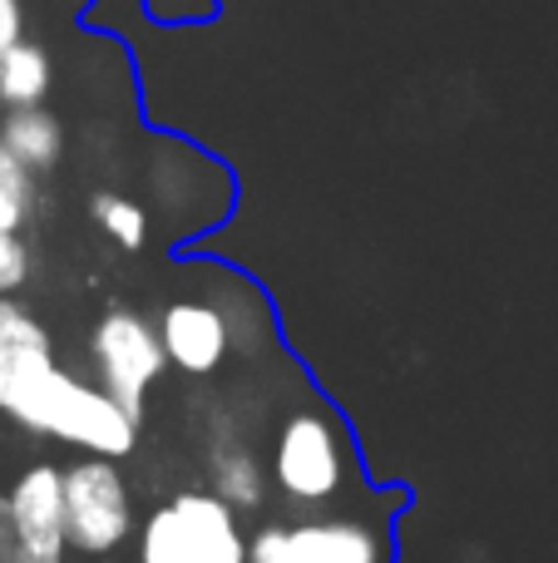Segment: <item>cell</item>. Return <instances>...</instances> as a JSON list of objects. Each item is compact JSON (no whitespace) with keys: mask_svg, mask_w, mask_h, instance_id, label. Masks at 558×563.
Wrapping results in <instances>:
<instances>
[{"mask_svg":"<svg viewBox=\"0 0 558 563\" xmlns=\"http://www.w3.org/2000/svg\"><path fill=\"white\" fill-rule=\"evenodd\" d=\"M89 356L99 371V390L124 410L129 420H144L148 390L168 371L164 346H158V327L134 307H109L99 317L94 336H89Z\"/></svg>","mask_w":558,"mask_h":563,"instance_id":"4","label":"cell"},{"mask_svg":"<svg viewBox=\"0 0 558 563\" xmlns=\"http://www.w3.org/2000/svg\"><path fill=\"white\" fill-rule=\"evenodd\" d=\"M292 563H391V544L361 519H306L287 529Z\"/></svg>","mask_w":558,"mask_h":563,"instance_id":"8","label":"cell"},{"mask_svg":"<svg viewBox=\"0 0 558 563\" xmlns=\"http://www.w3.org/2000/svg\"><path fill=\"white\" fill-rule=\"evenodd\" d=\"M65 479V539L75 554L104 559L134 534V495L109 455H79L59 470Z\"/></svg>","mask_w":558,"mask_h":563,"instance_id":"3","label":"cell"},{"mask_svg":"<svg viewBox=\"0 0 558 563\" xmlns=\"http://www.w3.org/2000/svg\"><path fill=\"white\" fill-rule=\"evenodd\" d=\"M89 218H94L99 233H104L114 247H124V253H138V247L148 243V213L124 194H94Z\"/></svg>","mask_w":558,"mask_h":563,"instance_id":"13","label":"cell"},{"mask_svg":"<svg viewBox=\"0 0 558 563\" xmlns=\"http://www.w3.org/2000/svg\"><path fill=\"white\" fill-rule=\"evenodd\" d=\"M203 455H208V489H213L223 505H233L237 515L243 509H257L267 499V465L243 435H237V420L213 416L208 420V435H203Z\"/></svg>","mask_w":558,"mask_h":563,"instance_id":"7","label":"cell"},{"mask_svg":"<svg viewBox=\"0 0 558 563\" xmlns=\"http://www.w3.org/2000/svg\"><path fill=\"white\" fill-rule=\"evenodd\" d=\"M158 327V346H164V361L174 371H183V376L203 380L213 376L217 366L227 361V327L223 317L213 311V301L208 297H178L164 307V317L154 321Z\"/></svg>","mask_w":558,"mask_h":563,"instance_id":"6","label":"cell"},{"mask_svg":"<svg viewBox=\"0 0 558 563\" xmlns=\"http://www.w3.org/2000/svg\"><path fill=\"white\" fill-rule=\"evenodd\" d=\"M272 485L292 505H326L346 489L351 475V455H346V435L326 406H302L277 426L272 440V465H267Z\"/></svg>","mask_w":558,"mask_h":563,"instance_id":"2","label":"cell"},{"mask_svg":"<svg viewBox=\"0 0 558 563\" xmlns=\"http://www.w3.org/2000/svg\"><path fill=\"white\" fill-rule=\"evenodd\" d=\"M10 549H15V525H10V505L0 495V563H10Z\"/></svg>","mask_w":558,"mask_h":563,"instance_id":"18","label":"cell"},{"mask_svg":"<svg viewBox=\"0 0 558 563\" xmlns=\"http://www.w3.org/2000/svg\"><path fill=\"white\" fill-rule=\"evenodd\" d=\"M0 410L30 435H49L85 455L124 460L138 445V420H129L94 380L59 366L45 321L15 297H0Z\"/></svg>","mask_w":558,"mask_h":563,"instance_id":"1","label":"cell"},{"mask_svg":"<svg viewBox=\"0 0 558 563\" xmlns=\"http://www.w3.org/2000/svg\"><path fill=\"white\" fill-rule=\"evenodd\" d=\"M138 563H203L198 549L188 544L183 525H178L174 505H158L138 529Z\"/></svg>","mask_w":558,"mask_h":563,"instance_id":"14","label":"cell"},{"mask_svg":"<svg viewBox=\"0 0 558 563\" xmlns=\"http://www.w3.org/2000/svg\"><path fill=\"white\" fill-rule=\"evenodd\" d=\"M168 505H174L188 544L198 549L203 563H243L247 559V539H243V529H237V509L223 505L213 489H178Z\"/></svg>","mask_w":558,"mask_h":563,"instance_id":"9","label":"cell"},{"mask_svg":"<svg viewBox=\"0 0 558 563\" xmlns=\"http://www.w3.org/2000/svg\"><path fill=\"white\" fill-rule=\"evenodd\" d=\"M30 277V247L20 243V233H0V297L20 291Z\"/></svg>","mask_w":558,"mask_h":563,"instance_id":"16","label":"cell"},{"mask_svg":"<svg viewBox=\"0 0 558 563\" xmlns=\"http://www.w3.org/2000/svg\"><path fill=\"white\" fill-rule=\"evenodd\" d=\"M0 148L15 158L20 168L30 174H49L65 154V129H59L55 114H45L40 104H25V109H10L5 124H0Z\"/></svg>","mask_w":558,"mask_h":563,"instance_id":"11","label":"cell"},{"mask_svg":"<svg viewBox=\"0 0 558 563\" xmlns=\"http://www.w3.org/2000/svg\"><path fill=\"white\" fill-rule=\"evenodd\" d=\"M20 25H25V20H20V0H0V55L20 40Z\"/></svg>","mask_w":558,"mask_h":563,"instance_id":"17","label":"cell"},{"mask_svg":"<svg viewBox=\"0 0 558 563\" xmlns=\"http://www.w3.org/2000/svg\"><path fill=\"white\" fill-rule=\"evenodd\" d=\"M49 89V55L30 40H15V45L0 55V104L25 109L40 104Z\"/></svg>","mask_w":558,"mask_h":563,"instance_id":"12","label":"cell"},{"mask_svg":"<svg viewBox=\"0 0 558 563\" xmlns=\"http://www.w3.org/2000/svg\"><path fill=\"white\" fill-rule=\"evenodd\" d=\"M10 525H15V549L10 563H65L69 539H65V479L59 465L40 460L10 485L5 495Z\"/></svg>","mask_w":558,"mask_h":563,"instance_id":"5","label":"cell"},{"mask_svg":"<svg viewBox=\"0 0 558 563\" xmlns=\"http://www.w3.org/2000/svg\"><path fill=\"white\" fill-rule=\"evenodd\" d=\"M213 311L227 327V346L237 356H257L263 346H272V311H267V297L237 273H217L213 291H208Z\"/></svg>","mask_w":558,"mask_h":563,"instance_id":"10","label":"cell"},{"mask_svg":"<svg viewBox=\"0 0 558 563\" xmlns=\"http://www.w3.org/2000/svg\"><path fill=\"white\" fill-rule=\"evenodd\" d=\"M35 208V174L0 148V233H20Z\"/></svg>","mask_w":558,"mask_h":563,"instance_id":"15","label":"cell"}]
</instances>
